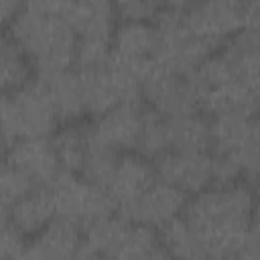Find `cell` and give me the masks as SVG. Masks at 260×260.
<instances>
[{
    "instance_id": "1",
    "label": "cell",
    "mask_w": 260,
    "mask_h": 260,
    "mask_svg": "<svg viewBox=\"0 0 260 260\" xmlns=\"http://www.w3.org/2000/svg\"><path fill=\"white\" fill-rule=\"evenodd\" d=\"M254 209V187L240 181L187 197L181 217L199 238L207 260H228L258 232Z\"/></svg>"
},
{
    "instance_id": "2",
    "label": "cell",
    "mask_w": 260,
    "mask_h": 260,
    "mask_svg": "<svg viewBox=\"0 0 260 260\" xmlns=\"http://www.w3.org/2000/svg\"><path fill=\"white\" fill-rule=\"evenodd\" d=\"M8 28V37L26 55L37 75L71 69L77 37L57 12V0L22 4Z\"/></svg>"
},
{
    "instance_id": "3",
    "label": "cell",
    "mask_w": 260,
    "mask_h": 260,
    "mask_svg": "<svg viewBox=\"0 0 260 260\" xmlns=\"http://www.w3.org/2000/svg\"><path fill=\"white\" fill-rule=\"evenodd\" d=\"M57 126L59 116L37 75L16 91L0 98V132L8 146L24 138H49Z\"/></svg>"
},
{
    "instance_id": "4",
    "label": "cell",
    "mask_w": 260,
    "mask_h": 260,
    "mask_svg": "<svg viewBox=\"0 0 260 260\" xmlns=\"http://www.w3.org/2000/svg\"><path fill=\"white\" fill-rule=\"evenodd\" d=\"M211 128V154L230 162L244 183H256L258 175V118L248 114L207 116Z\"/></svg>"
},
{
    "instance_id": "5",
    "label": "cell",
    "mask_w": 260,
    "mask_h": 260,
    "mask_svg": "<svg viewBox=\"0 0 260 260\" xmlns=\"http://www.w3.org/2000/svg\"><path fill=\"white\" fill-rule=\"evenodd\" d=\"M81 236L83 244L102 260H140L158 244L152 228L132 223L116 211L89 223Z\"/></svg>"
},
{
    "instance_id": "6",
    "label": "cell",
    "mask_w": 260,
    "mask_h": 260,
    "mask_svg": "<svg viewBox=\"0 0 260 260\" xmlns=\"http://www.w3.org/2000/svg\"><path fill=\"white\" fill-rule=\"evenodd\" d=\"M51 191L55 199V215L77 225L81 232L89 223L116 211L112 199L102 187L75 173L63 171L51 185Z\"/></svg>"
},
{
    "instance_id": "7",
    "label": "cell",
    "mask_w": 260,
    "mask_h": 260,
    "mask_svg": "<svg viewBox=\"0 0 260 260\" xmlns=\"http://www.w3.org/2000/svg\"><path fill=\"white\" fill-rule=\"evenodd\" d=\"M140 98L150 110L158 112L165 118L199 112V98L189 73L183 75L171 71L154 61L148 65L142 77Z\"/></svg>"
},
{
    "instance_id": "8",
    "label": "cell",
    "mask_w": 260,
    "mask_h": 260,
    "mask_svg": "<svg viewBox=\"0 0 260 260\" xmlns=\"http://www.w3.org/2000/svg\"><path fill=\"white\" fill-rule=\"evenodd\" d=\"M183 22L197 39L219 49L228 39L244 28V2L205 0L185 2Z\"/></svg>"
},
{
    "instance_id": "9",
    "label": "cell",
    "mask_w": 260,
    "mask_h": 260,
    "mask_svg": "<svg viewBox=\"0 0 260 260\" xmlns=\"http://www.w3.org/2000/svg\"><path fill=\"white\" fill-rule=\"evenodd\" d=\"M156 179L179 189L187 197L197 195L213 185L211 152H177L167 150L152 160Z\"/></svg>"
},
{
    "instance_id": "10",
    "label": "cell",
    "mask_w": 260,
    "mask_h": 260,
    "mask_svg": "<svg viewBox=\"0 0 260 260\" xmlns=\"http://www.w3.org/2000/svg\"><path fill=\"white\" fill-rule=\"evenodd\" d=\"M185 201H187L185 193H181L179 189L156 179L142 195H138L132 203L124 205L116 213L132 223L146 225V228L154 230V228H162L171 219L179 217L185 207Z\"/></svg>"
},
{
    "instance_id": "11",
    "label": "cell",
    "mask_w": 260,
    "mask_h": 260,
    "mask_svg": "<svg viewBox=\"0 0 260 260\" xmlns=\"http://www.w3.org/2000/svg\"><path fill=\"white\" fill-rule=\"evenodd\" d=\"M6 162L18 169L35 187H51L63 173L49 138H24L8 146Z\"/></svg>"
},
{
    "instance_id": "12",
    "label": "cell",
    "mask_w": 260,
    "mask_h": 260,
    "mask_svg": "<svg viewBox=\"0 0 260 260\" xmlns=\"http://www.w3.org/2000/svg\"><path fill=\"white\" fill-rule=\"evenodd\" d=\"M154 181L156 173L150 160L138 156L136 152H124L118 156L104 191L118 211L124 205L132 203L138 195H142Z\"/></svg>"
},
{
    "instance_id": "13",
    "label": "cell",
    "mask_w": 260,
    "mask_h": 260,
    "mask_svg": "<svg viewBox=\"0 0 260 260\" xmlns=\"http://www.w3.org/2000/svg\"><path fill=\"white\" fill-rule=\"evenodd\" d=\"M142 102H124L98 116L89 126L91 134L114 150H134L142 124Z\"/></svg>"
},
{
    "instance_id": "14",
    "label": "cell",
    "mask_w": 260,
    "mask_h": 260,
    "mask_svg": "<svg viewBox=\"0 0 260 260\" xmlns=\"http://www.w3.org/2000/svg\"><path fill=\"white\" fill-rule=\"evenodd\" d=\"M158 47V32L148 20H120L112 32L110 57L130 65H148Z\"/></svg>"
},
{
    "instance_id": "15",
    "label": "cell",
    "mask_w": 260,
    "mask_h": 260,
    "mask_svg": "<svg viewBox=\"0 0 260 260\" xmlns=\"http://www.w3.org/2000/svg\"><path fill=\"white\" fill-rule=\"evenodd\" d=\"M57 12L69 22L77 39H108L114 32V4L104 0L63 2L57 0Z\"/></svg>"
},
{
    "instance_id": "16",
    "label": "cell",
    "mask_w": 260,
    "mask_h": 260,
    "mask_svg": "<svg viewBox=\"0 0 260 260\" xmlns=\"http://www.w3.org/2000/svg\"><path fill=\"white\" fill-rule=\"evenodd\" d=\"M81 230L65 219L55 217L45 225L26 248L37 256V260H73L81 248Z\"/></svg>"
},
{
    "instance_id": "17",
    "label": "cell",
    "mask_w": 260,
    "mask_h": 260,
    "mask_svg": "<svg viewBox=\"0 0 260 260\" xmlns=\"http://www.w3.org/2000/svg\"><path fill=\"white\" fill-rule=\"evenodd\" d=\"M43 85L47 87V93L55 106V112L59 116V122L71 124L79 122V118L85 114L83 108V93H81V81L75 69H63L55 73L37 75Z\"/></svg>"
},
{
    "instance_id": "18",
    "label": "cell",
    "mask_w": 260,
    "mask_h": 260,
    "mask_svg": "<svg viewBox=\"0 0 260 260\" xmlns=\"http://www.w3.org/2000/svg\"><path fill=\"white\" fill-rule=\"evenodd\" d=\"M55 217V199L51 187H32L8 211L10 223L22 236H37Z\"/></svg>"
},
{
    "instance_id": "19",
    "label": "cell",
    "mask_w": 260,
    "mask_h": 260,
    "mask_svg": "<svg viewBox=\"0 0 260 260\" xmlns=\"http://www.w3.org/2000/svg\"><path fill=\"white\" fill-rule=\"evenodd\" d=\"M169 150L177 152H211L209 118L201 112L167 118Z\"/></svg>"
},
{
    "instance_id": "20",
    "label": "cell",
    "mask_w": 260,
    "mask_h": 260,
    "mask_svg": "<svg viewBox=\"0 0 260 260\" xmlns=\"http://www.w3.org/2000/svg\"><path fill=\"white\" fill-rule=\"evenodd\" d=\"M156 236H158V244L175 260H207V254L199 238L181 215L158 228Z\"/></svg>"
},
{
    "instance_id": "21",
    "label": "cell",
    "mask_w": 260,
    "mask_h": 260,
    "mask_svg": "<svg viewBox=\"0 0 260 260\" xmlns=\"http://www.w3.org/2000/svg\"><path fill=\"white\" fill-rule=\"evenodd\" d=\"M85 142H87V124L71 122L61 126L57 132H53L51 144L61 165V171L79 175L85 156Z\"/></svg>"
},
{
    "instance_id": "22",
    "label": "cell",
    "mask_w": 260,
    "mask_h": 260,
    "mask_svg": "<svg viewBox=\"0 0 260 260\" xmlns=\"http://www.w3.org/2000/svg\"><path fill=\"white\" fill-rule=\"evenodd\" d=\"M32 65L26 59V55L20 51V47L8 37H0V95L12 93L18 87H22L26 81H30Z\"/></svg>"
},
{
    "instance_id": "23",
    "label": "cell",
    "mask_w": 260,
    "mask_h": 260,
    "mask_svg": "<svg viewBox=\"0 0 260 260\" xmlns=\"http://www.w3.org/2000/svg\"><path fill=\"white\" fill-rule=\"evenodd\" d=\"M122 152L114 150L112 146L104 144L102 140H98L89 126H87V142H85V156H83V165H81V171H79V177H83L85 181L98 185V187H106L112 171H114V165L118 160Z\"/></svg>"
},
{
    "instance_id": "24",
    "label": "cell",
    "mask_w": 260,
    "mask_h": 260,
    "mask_svg": "<svg viewBox=\"0 0 260 260\" xmlns=\"http://www.w3.org/2000/svg\"><path fill=\"white\" fill-rule=\"evenodd\" d=\"M169 146V126H167V118L160 116L158 112L150 110L148 106H144L142 110V124H140V132L136 138V146L134 152L146 160H154L156 156H160L162 152H167Z\"/></svg>"
},
{
    "instance_id": "25",
    "label": "cell",
    "mask_w": 260,
    "mask_h": 260,
    "mask_svg": "<svg viewBox=\"0 0 260 260\" xmlns=\"http://www.w3.org/2000/svg\"><path fill=\"white\" fill-rule=\"evenodd\" d=\"M35 185L10 162L2 160L0 162V213L8 215L12 205L24 197Z\"/></svg>"
},
{
    "instance_id": "26",
    "label": "cell",
    "mask_w": 260,
    "mask_h": 260,
    "mask_svg": "<svg viewBox=\"0 0 260 260\" xmlns=\"http://www.w3.org/2000/svg\"><path fill=\"white\" fill-rule=\"evenodd\" d=\"M24 248V236L0 213V260H12Z\"/></svg>"
},
{
    "instance_id": "27",
    "label": "cell",
    "mask_w": 260,
    "mask_h": 260,
    "mask_svg": "<svg viewBox=\"0 0 260 260\" xmlns=\"http://www.w3.org/2000/svg\"><path fill=\"white\" fill-rule=\"evenodd\" d=\"M160 4L150 0H126L120 4H114V12L120 16V20H154Z\"/></svg>"
},
{
    "instance_id": "28",
    "label": "cell",
    "mask_w": 260,
    "mask_h": 260,
    "mask_svg": "<svg viewBox=\"0 0 260 260\" xmlns=\"http://www.w3.org/2000/svg\"><path fill=\"white\" fill-rule=\"evenodd\" d=\"M22 4L18 2H10V0H0V26L10 24L16 16V12L20 10Z\"/></svg>"
},
{
    "instance_id": "29",
    "label": "cell",
    "mask_w": 260,
    "mask_h": 260,
    "mask_svg": "<svg viewBox=\"0 0 260 260\" xmlns=\"http://www.w3.org/2000/svg\"><path fill=\"white\" fill-rule=\"evenodd\" d=\"M140 260H175V258H173V256H171V254H169L160 244H156V246H154V248H152L144 258H140Z\"/></svg>"
},
{
    "instance_id": "30",
    "label": "cell",
    "mask_w": 260,
    "mask_h": 260,
    "mask_svg": "<svg viewBox=\"0 0 260 260\" xmlns=\"http://www.w3.org/2000/svg\"><path fill=\"white\" fill-rule=\"evenodd\" d=\"M73 260H102V258H100L98 254H93V252H91V250L81 242V248L77 250V254H75V258H73Z\"/></svg>"
},
{
    "instance_id": "31",
    "label": "cell",
    "mask_w": 260,
    "mask_h": 260,
    "mask_svg": "<svg viewBox=\"0 0 260 260\" xmlns=\"http://www.w3.org/2000/svg\"><path fill=\"white\" fill-rule=\"evenodd\" d=\"M6 152H8V142H6V138L0 132V162L6 158Z\"/></svg>"
},
{
    "instance_id": "32",
    "label": "cell",
    "mask_w": 260,
    "mask_h": 260,
    "mask_svg": "<svg viewBox=\"0 0 260 260\" xmlns=\"http://www.w3.org/2000/svg\"><path fill=\"white\" fill-rule=\"evenodd\" d=\"M0 98H2V95H0Z\"/></svg>"
}]
</instances>
